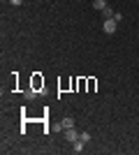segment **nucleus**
<instances>
[{"mask_svg":"<svg viewBox=\"0 0 139 155\" xmlns=\"http://www.w3.org/2000/svg\"><path fill=\"white\" fill-rule=\"evenodd\" d=\"M114 14H116V12H114V9H111L109 5H107L104 9H102V16H104V19H114Z\"/></svg>","mask_w":139,"mask_h":155,"instance_id":"6","label":"nucleus"},{"mask_svg":"<svg viewBox=\"0 0 139 155\" xmlns=\"http://www.w3.org/2000/svg\"><path fill=\"white\" fill-rule=\"evenodd\" d=\"M79 139H81V141H91V132H81V134H79Z\"/></svg>","mask_w":139,"mask_h":155,"instance_id":"8","label":"nucleus"},{"mask_svg":"<svg viewBox=\"0 0 139 155\" xmlns=\"http://www.w3.org/2000/svg\"><path fill=\"white\" fill-rule=\"evenodd\" d=\"M116 28H118V21H114V19H104V23H102V30H104L107 35H114V32H116Z\"/></svg>","mask_w":139,"mask_h":155,"instance_id":"1","label":"nucleus"},{"mask_svg":"<svg viewBox=\"0 0 139 155\" xmlns=\"http://www.w3.org/2000/svg\"><path fill=\"white\" fill-rule=\"evenodd\" d=\"M104 7H107V0H93V9L95 12H102Z\"/></svg>","mask_w":139,"mask_h":155,"instance_id":"5","label":"nucleus"},{"mask_svg":"<svg viewBox=\"0 0 139 155\" xmlns=\"http://www.w3.org/2000/svg\"><path fill=\"white\" fill-rule=\"evenodd\" d=\"M60 127H63V130H70V127H74V118H72V116L63 118V120H60Z\"/></svg>","mask_w":139,"mask_h":155,"instance_id":"3","label":"nucleus"},{"mask_svg":"<svg viewBox=\"0 0 139 155\" xmlns=\"http://www.w3.org/2000/svg\"><path fill=\"white\" fill-rule=\"evenodd\" d=\"M23 95H26V100H35V97H37V93H35V88H30V91H26Z\"/></svg>","mask_w":139,"mask_h":155,"instance_id":"7","label":"nucleus"},{"mask_svg":"<svg viewBox=\"0 0 139 155\" xmlns=\"http://www.w3.org/2000/svg\"><path fill=\"white\" fill-rule=\"evenodd\" d=\"M79 134H81V132H79V130H74V127L65 130V137H67V141H70V143L77 141V139H79Z\"/></svg>","mask_w":139,"mask_h":155,"instance_id":"2","label":"nucleus"},{"mask_svg":"<svg viewBox=\"0 0 139 155\" xmlns=\"http://www.w3.org/2000/svg\"><path fill=\"white\" fill-rule=\"evenodd\" d=\"M9 5H14V7H19V5H23V0H9Z\"/></svg>","mask_w":139,"mask_h":155,"instance_id":"9","label":"nucleus"},{"mask_svg":"<svg viewBox=\"0 0 139 155\" xmlns=\"http://www.w3.org/2000/svg\"><path fill=\"white\" fill-rule=\"evenodd\" d=\"M84 146H86V141H81V139H77V141L72 143V153H84Z\"/></svg>","mask_w":139,"mask_h":155,"instance_id":"4","label":"nucleus"}]
</instances>
